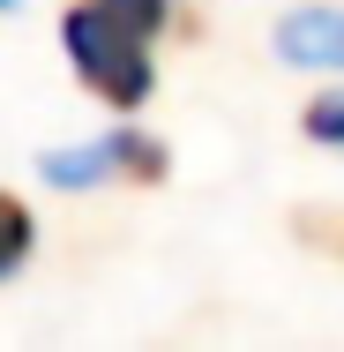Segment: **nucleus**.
<instances>
[{"mask_svg":"<svg viewBox=\"0 0 344 352\" xmlns=\"http://www.w3.org/2000/svg\"><path fill=\"white\" fill-rule=\"evenodd\" d=\"M157 30H165V0H75L60 15V45H68L75 82H90L113 113H135L150 98Z\"/></svg>","mask_w":344,"mask_h":352,"instance_id":"obj_1","label":"nucleus"},{"mask_svg":"<svg viewBox=\"0 0 344 352\" xmlns=\"http://www.w3.org/2000/svg\"><path fill=\"white\" fill-rule=\"evenodd\" d=\"M38 173H45V188H98V180H142V188H157L172 173V150L157 135H142V128H113V135L75 142V150H45Z\"/></svg>","mask_w":344,"mask_h":352,"instance_id":"obj_2","label":"nucleus"},{"mask_svg":"<svg viewBox=\"0 0 344 352\" xmlns=\"http://www.w3.org/2000/svg\"><path fill=\"white\" fill-rule=\"evenodd\" d=\"M277 53L292 68H337L344 60V8H292L277 23Z\"/></svg>","mask_w":344,"mask_h":352,"instance_id":"obj_3","label":"nucleus"},{"mask_svg":"<svg viewBox=\"0 0 344 352\" xmlns=\"http://www.w3.org/2000/svg\"><path fill=\"white\" fill-rule=\"evenodd\" d=\"M292 232H299V248L344 263V203H299V210H292Z\"/></svg>","mask_w":344,"mask_h":352,"instance_id":"obj_4","label":"nucleus"},{"mask_svg":"<svg viewBox=\"0 0 344 352\" xmlns=\"http://www.w3.org/2000/svg\"><path fill=\"white\" fill-rule=\"evenodd\" d=\"M30 240H38V225H30V203L0 188V278H15V270L30 263Z\"/></svg>","mask_w":344,"mask_h":352,"instance_id":"obj_5","label":"nucleus"},{"mask_svg":"<svg viewBox=\"0 0 344 352\" xmlns=\"http://www.w3.org/2000/svg\"><path fill=\"white\" fill-rule=\"evenodd\" d=\"M299 135H307V142H330V150H344V90L314 98V105L299 113Z\"/></svg>","mask_w":344,"mask_h":352,"instance_id":"obj_6","label":"nucleus"},{"mask_svg":"<svg viewBox=\"0 0 344 352\" xmlns=\"http://www.w3.org/2000/svg\"><path fill=\"white\" fill-rule=\"evenodd\" d=\"M8 8H15V0H0V15H8Z\"/></svg>","mask_w":344,"mask_h":352,"instance_id":"obj_7","label":"nucleus"}]
</instances>
